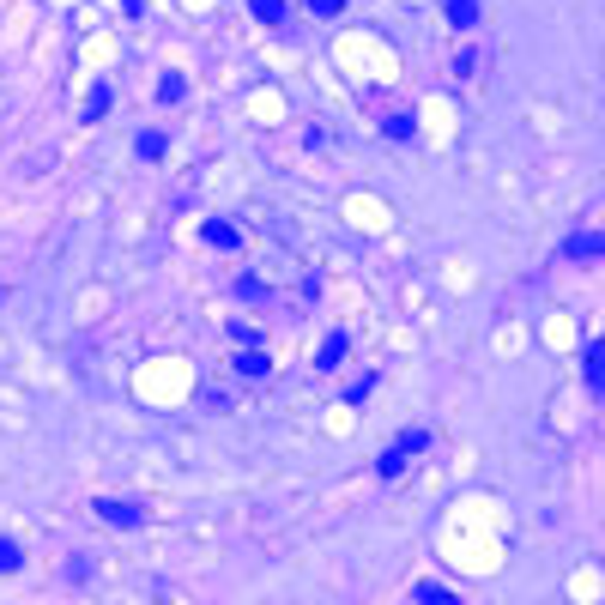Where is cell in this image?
I'll return each instance as SVG.
<instances>
[{
  "instance_id": "ba28073f",
  "label": "cell",
  "mask_w": 605,
  "mask_h": 605,
  "mask_svg": "<svg viewBox=\"0 0 605 605\" xmlns=\"http://www.w3.org/2000/svg\"><path fill=\"white\" fill-rule=\"evenodd\" d=\"M236 375H272V364H267V351H255V345H248V351H242V358H236Z\"/></svg>"
},
{
  "instance_id": "4fadbf2b",
  "label": "cell",
  "mask_w": 605,
  "mask_h": 605,
  "mask_svg": "<svg viewBox=\"0 0 605 605\" xmlns=\"http://www.w3.org/2000/svg\"><path fill=\"white\" fill-rule=\"evenodd\" d=\"M418 134V122L412 115H388V139H412Z\"/></svg>"
},
{
  "instance_id": "3957f363",
  "label": "cell",
  "mask_w": 605,
  "mask_h": 605,
  "mask_svg": "<svg viewBox=\"0 0 605 605\" xmlns=\"http://www.w3.org/2000/svg\"><path fill=\"white\" fill-rule=\"evenodd\" d=\"M345 351H351V339H345V334H327V339H321V351H315V370H339V364H345Z\"/></svg>"
},
{
  "instance_id": "5b68a950",
  "label": "cell",
  "mask_w": 605,
  "mask_h": 605,
  "mask_svg": "<svg viewBox=\"0 0 605 605\" xmlns=\"http://www.w3.org/2000/svg\"><path fill=\"white\" fill-rule=\"evenodd\" d=\"M405 460H412V454H405L400 442H394L388 454H375V478H388V484H394V478H405Z\"/></svg>"
},
{
  "instance_id": "ac0fdd59",
  "label": "cell",
  "mask_w": 605,
  "mask_h": 605,
  "mask_svg": "<svg viewBox=\"0 0 605 605\" xmlns=\"http://www.w3.org/2000/svg\"><path fill=\"white\" fill-rule=\"evenodd\" d=\"M309 6H315L321 19H334V12H339V6H345V0H309Z\"/></svg>"
},
{
  "instance_id": "5bb4252c",
  "label": "cell",
  "mask_w": 605,
  "mask_h": 605,
  "mask_svg": "<svg viewBox=\"0 0 605 605\" xmlns=\"http://www.w3.org/2000/svg\"><path fill=\"white\" fill-rule=\"evenodd\" d=\"M139 158L158 164V158H164V134H139Z\"/></svg>"
},
{
  "instance_id": "30bf717a",
  "label": "cell",
  "mask_w": 605,
  "mask_h": 605,
  "mask_svg": "<svg viewBox=\"0 0 605 605\" xmlns=\"http://www.w3.org/2000/svg\"><path fill=\"white\" fill-rule=\"evenodd\" d=\"M400 448H405V454H430V430H424V424L400 430Z\"/></svg>"
},
{
  "instance_id": "e0dca14e",
  "label": "cell",
  "mask_w": 605,
  "mask_h": 605,
  "mask_svg": "<svg viewBox=\"0 0 605 605\" xmlns=\"http://www.w3.org/2000/svg\"><path fill=\"white\" fill-rule=\"evenodd\" d=\"M236 291H242L248 302H261V297H267V285H261V279H236Z\"/></svg>"
},
{
  "instance_id": "2e32d148",
  "label": "cell",
  "mask_w": 605,
  "mask_h": 605,
  "mask_svg": "<svg viewBox=\"0 0 605 605\" xmlns=\"http://www.w3.org/2000/svg\"><path fill=\"white\" fill-rule=\"evenodd\" d=\"M158 98H164V103L182 98V79H176V73H164V79H158Z\"/></svg>"
},
{
  "instance_id": "7c38bea8",
  "label": "cell",
  "mask_w": 605,
  "mask_h": 605,
  "mask_svg": "<svg viewBox=\"0 0 605 605\" xmlns=\"http://www.w3.org/2000/svg\"><path fill=\"white\" fill-rule=\"evenodd\" d=\"M25 563V551H19V538H0V575H12Z\"/></svg>"
},
{
  "instance_id": "6da1fadb",
  "label": "cell",
  "mask_w": 605,
  "mask_h": 605,
  "mask_svg": "<svg viewBox=\"0 0 605 605\" xmlns=\"http://www.w3.org/2000/svg\"><path fill=\"white\" fill-rule=\"evenodd\" d=\"M91 508H98L109 527H139V521H145V508H139V503H122V497H98Z\"/></svg>"
},
{
  "instance_id": "7a4b0ae2",
  "label": "cell",
  "mask_w": 605,
  "mask_h": 605,
  "mask_svg": "<svg viewBox=\"0 0 605 605\" xmlns=\"http://www.w3.org/2000/svg\"><path fill=\"white\" fill-rule=\"evenodd\" d=\"M563 261H605V231L600 236H570L563 242Z\"/></svg>"
},
{
  "instance_id": "277c9868",
  "label": "cell",
  "mask_w": 605,
  "mask_h": 605,
  "mask_svg": "<svg viewBox=\"0 0 605 605\" xmlns=\"http://www.w3.org/2000/svg\"><path fill=\"white\" fill-rule=\"evenodd\" d=\"M442 12H448V25H454V31H472L484 6H478V0H442Z\"/></svg>"
},
{
  "instance_id": "9a60e30c",
  "label": "cell",
  "mask_w": 605,
  "mask_h": 605,
  "mask_svg": "<svg viewBox=\"0 0 605 605\" xmlns=\"http://www.w3.org/2000/svg\"><path fill=\"white\" fill-rule=\"evenodd\" d=\"M370 394H375V375H364V381H351V388H345V400H351V405H364Z\"/></svg>"
},
{
  "instance_id": "8fae6325",
  "label": "cell",
  "mask_w": 605,
  "mask_h": 605,
  "mask_svg": "<svg viewBox=\"0 0 605 605\" xmlns=\"http://www.w3.org/2000/svg\"><path fill=\"white\" fill-rule=\"evenodd\" d=\"M261 25H285V0H248Z\"/></svg>"
},
{
  "instance_id": "8992f818",
  "label": "cell",
  "mask_w": 605,
  "mask_h": 605,
  "mask_svg": "<svg viewBox=\"0 0 605 605\" xmlns=\"http://www.w3.org/2000/svg\"><path fill=\"white\" fill-rule=\"evenodd\" d=\"M587 388H593V394H605V339H593V345H587Z\"/></svg>"
},
{
  "instance_id": "9c48e42d",
  "label": "cell",
  "mask_w": 605,
  "mask_h": 605,
  "mask_svg": "<svg viewBox=\"0 0 605 605\" xmlns=\"http://www.w3.org/2000/svg\"><path fill=\"white\" fill-rule=\"evenodd\" d=\"M412 600H418V605H460L448 587H436V581H418V593H412Z\"/></svg>"
},
{
  "instance_id": "52a82bcc",
  "label": "cell",
  "mask_w": 605,
  "mask_h": 605,
  "mask_svg": "<svg viewBox=\"0 0 605 605\" xmlns=\"http://www.w3.org/2000/svg\"><path fill=\"white\" fill-rule=\"evenodd\" d=\"M206 242H212V248H236V242H242V231H236L231 218H212V224H206Z\"/></svg>"
}]
</instances>
